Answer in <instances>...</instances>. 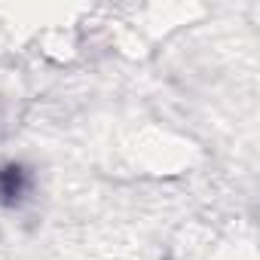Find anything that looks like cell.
I'll use <instances>...</instances> for the list:
<instances>
[{"instance_id":"obj_1","label":"cell","mask_w":260,"mask_h":260,"mask_svg":"<svg viewBox=\"0 0 260 260\" xmlns=\"http://www.w3.org/2000/svg\"><path fill=\"white\" fill-rule=\"evenodd\" d=\"M28 193V172L19 162L0 166V205H19Z\"/></svg>"}]
</instances>
